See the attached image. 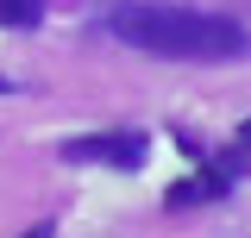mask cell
I'll return each mask as SVG.
<instances>
[{
    "mask_svg": "<svg viewBox=\"0 0 251 238\" xmlns=\"http://www.w3.org/2000/svg\"><path fill=\"white\" fill-rule=\"evenodd\" d=\"M107 31L120 44H132V50H145V57H176V63H232L251 50L239 19L176 6V0H113Z\"/></svg>",
    "mask_w": 251,
    "mask_h": 238,
    "instance_id": "obj_1",
    "label": "cell"
},
{
    "mask_svg": "<svg viewBox=\"0 0 251 238\" xmlns=\"http://www.w3.org/2000/svg\"><path fill=\"white\" fill-rule=\"evenodd\" d=\"M63 163H82V169H120V176H132V169H145V157H151V138L145 132H132V125H120V132H88V138H63L57 150Z\"/></svg>",
    "mask_w": 251,
    "mask_h": 238,
    "instance_id": "obj_2",
    "label": "cell"
},
{
    "mask_svg": "<svg viewBox=\"0 0 251 238\" xmlns=\"http://www.w3.org/2000/svg\"><path fill=\"white\" fill-rule=\"evenodd\" d=\"M0 25L6 31H38L44 25V0H0Z\"/></svg>",
    "mask_w": 251,
    "mask_h": 238,
    "instance_id": "obj_3",
    "label": "cell"
},
{
    "mask_svg": "<svg viewBox=\"0 0 251 238\" xmlns=\"http://www.w3.org/2000/svg\"><path fill=\"white\" fill-rule=\"evenodd\" d=\"M25 238H57V226H50V219H44V226H31Z\"/></svg>",
    "mask_w": 251,
    "mask_h": 238,
    "instance_id": "obj_4",
    "label": "cell"
},
{
    "mask_svg": "<svg viewBox=\"0 0 251 238\" xmlns=\"http://www.w3.org/2000/svg\"><path fill=\"white\" fill-rule=\"evenodd\" d=\"M239 150H245V157H251V119H245V125H239Z\"/></svg>",
    "mask_w": 251,
    "mask_h": 238,
    "instance_id": "obj_5",
    "label": "cell"
}]
</instances>
